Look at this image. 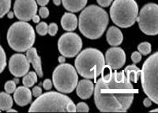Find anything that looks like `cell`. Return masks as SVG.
Here are the masks:
<instances>
[{
  "label": "cell",
  "instance_id": "ba28073f",
  "mask_svg": "<svg viewBox=\"0 0 158 113\" xmlns=\"http://www.w3.org/2000/svg\"><path fill=\"white\" fill-rule=\"evenodd\" d=\"M52 81L56 89L61 92L69 93L76 88L78 76L76 70L69 64H61L52 74Z\"/></svg>",
  "mask_w": 158,
  "mask_h": 113
},
{
  "label": "cell",
  "instance_id": "f35d334b",
  "mask_svg": "<svg viewBox=\"0 0 158 113\" xmlns=\"http://www.w3.org/2000/svg\"><path fill=\"white\" fill-rule=\"evenodd\" d=\"M7 14V17L10 18V19H12V18H13L14 16V15H15L14 13L12 11H9Z\"/></svg>",
  "mask_w": 158,
  "mask_h": 113
},
{
  "label": "cell",
  "instance_id": "5b68a950",
  "mask_svg": "<svg viewBox=\"0 0 158 113\" xmlns=\"http://www.w3.org/2000/svg\"><path fill=\"white\" fill-rule=\"evenodd\" d=\"M73 101L67 95L56 92L41 94L34 101L29 112H68V106Z\"/></svg>",
  "mask_w": 158,
  "mask_h": 113
},
{
  "label": "cell",
  "instance_id": "44dd1931",
  "mask_svg": "<svg viewBox=\"0 0 158 113\" xmlns=\"http://www.w3.org/2000/svg\"><path fill=\"white\" fill-rule=\"evenodd\" d=\"M13 102L11 96L7 93H0V110L7 111L11 108Z\"/></svg>",
  "mask_w": 158,
  "mask_h": 113
},
{
  "label": "cell",
  "instance_id": "d590c367",
  "mask_svg": "<svg viewBox=\"0 0 158 113\" xmlns=\"http://www.w3.org/2000/svg\"><path fill=\"white\" fill-rule=\"evenodd\" d=\"M50 0H36L37 4L41 6H45L49 3Z\"/></svg>",
  "mask_w": 158,
  "mask_h": 113
},
{
  "label": "cell",
  "instance_id": "8992f818",
  "mask_svg": "<svg viewBox=\"0 0 158 113\" xmlns=\"http://www.w3.org/2000/svg\"><path fill=\"white\" fill-rule=\"evenodd\" d=\"M138 6L135 0H115L110 14L113 22L122 28L130 27L135 24L138 15Z\"/></svg>",
  "mask_w": 158,
  "mask_h": 113
},
{
  "label": "cell",
  "instance_id": "b9f144b4",
  "mask_svg": "<svg viewBox=\"0 0 158 113\" xmlns=\"http://www.w3.org/2000/svg\"><path fill=\"white\" fill-rule=\"evenodd\" d=\"M150 112H158V109H154V110H152V111H150Z\"/></svg>",
  "mask_w": 158,
  "mask_h": 113
},
{
  "label": "cell",
  "instance_id": "7bdbcfd3",
  "mask_svg": "<svg viewBox=\"0 0 158 113\" xmlns=\"http://www.w3.org/2000/svg\"><path fill=\"white\" fill-rule=\"evenodd\" d=\"M1 112V110H0V112Z\"/></svg>",
  "mask_w": 158,
  "mask_h": 113
},
{
  "label": "cell",
  "instance_id": "d6a6232c",
  "mask_svg": "<svg viewBox=\"0 0 158 113\" xmlns=\"http://www.w3.org/2000/svg\"><path fill=\"white\" fill-rule=\"evenodd\" d=\"M42 89L39 86H35L32 90V93L35 97H38L41 94H42Z\"/></svg>",
  "mask_w": 158,
  "mask_h": 113
},
{
  "label": "cell",
  "instance_id": "7a4b0ae2",
  "mask_svg": "<svg viewBox=\"0 0 158 113\" xmlns=\"http://www.w3.org/2000/svg\"><path fill=\"white\" fill-rule=\"evenodd\" d=\"M108 23L107 13L95 5L86 7L79 16V29L85 37L90 39H97L101 37Z\"/></svg>",
  "mask_w": 158,
  "mask_h": 113
},
{
  "label": "cell",
  "instance_id": "8d00e7d4",
  "mask_svg": "<svg viewBox=\"0 0 158 113\" xmlns=\"http://www.w3.org/2000/svg\"><path fill=\"white\" fill-rule=\"evenodd\" d=\"M32 21H33L34 23H38L40 22V16H38V15H34L33 16V18H32Z\"/></svg>",
  "mask_w": 158,
  "mask_h": 113
},
{
  "label": "cell",
  "instance_id": "603a6c76",
  "mask_svg": "<svg viewBox=\"0 0 158 113\" xmlns=\"http://www.w3.org/2000/svg\"><path fill=\"white\" fill-rule=\"evenodd\" d=\"M11 0H0V18H2L9 11Z\"/></svg>",
  "mask_w": 158,
  "mask_h": 113
},
{
  "label": "cell",
  "instance_id": "4fadbf2b",
  "mask_svg": "<svg viewBox=\"0 0 158 113\" xmlns=\"http://www.w3.org/2000/svg\"><path fill=\"white\" fill-rule=\"evenodd\" d=\"M106 64L113 70H118L124 65L126 60L125 51L121 48H110L105 54Z\"/></svg>",
  "mask_w": 158,
  "mask_h": 113
},
{
  "label": "cell",
  "instance_id": "d6986e66",
  "mask_svg": "<svg viewBox=\"0 0 158 113\" xmlns=\"http://www.w3.org/2000/svg\"><path fill=\"white\" fill-rule=\"evenodd\" d=\"M87 0H62L64 8L71 12H78L87 4Z\"/></svg>",
  "mask_w": 158,
  "mask_h": 113
},
{
  "label": "cell",
  "instance_id": "277c9868",
  "mask_svg": "<svg viewBox=\"0 0 158 113\" xmlns=\"http://www.w3.org/2000/svg\"><path fill=\"white\" fill-rule=\"evenodd\" d=\"M35 39V32L33 27L23 21L13 23L7 34L9 46L17 52H25L32 48Z\"/></svg>",
  "mask_w": 158,
  "mask_h": 113
},
{
  "label": "cell",
  "instance_id": "6da1fadb",
  "mask_svg": "<svg viewBox=\"0 0 158 113\" xmlns=\"http://www.w3.org/2000/svg\"><path fill=\"white\" fill-rule=\"evenodd\" d=\"M102 76L96 83L94 100L102 112H126L132 104L135 90L124 71Z\"/></svg>",
  "mask_w": 158,
  "mask_h": 113
},
{
  "label": "cell",
  "instance_id": "836d02e7",
  "mask_svg": "<svg viewBox=\"0 0 158 113\" xmlns=\"http://www.w3.org/2000/svg\"><path fill=\"white\" fill-rule=\"evenodd\" d=\"M98 3L102 7H108L111 5L113 0H97Z\"/></svg>",
  "mask_w": 158,
  "mask_h": 113
},
{
  "label": "cell",
  "instance_id": "4dcf8cb0",
  "mask_svg": "<svg viewBox=\"0 0 158 113\" xmlns=\"http://www.w3.org/2000/svg\"><path fill=\"white\" fill-rule=\"evenodd\" d=\"M49 10L47 7L45 6H42L40 9L39 14L41 17L43 18H46L49 16Z\"/></svg>",
  "mask_w": 158,
  "mask_h": 113
},
{
  "label": "cell",
  "instance_id": "ac0fdd59",
  "mask_svg": "<svg viewBox=\"0 0 158 113\" xmlns=\"http://www.w3.org/2000/svg\"><path fill=\"white\" fill-rule=\"evenodd\" d=\"M61 25L65 31H74L77 27L78 19L74 14L71 13H65L61 18Z\"/></svg>",
  "mask_w": 158,
  "mask_h": 113
},
{
  "label": "cell",
  "instance_id": "e0dca14e",
  "mask_svg": "<svg viewBox=\"0 0 158 113\" xmlns=\"http://www.w3.org/2000/svg\"><path fill=\"white\" fill-rule=\"evenodd\" d=\"M106 39L110 45L118 46L123 42V35L118 28L112 26L109 28L107 32Z\"/></svg>",
  "mask_w": 158,
  "mask_h": 113
},
{
  "label": "cell",
  "instance_id": "52a82bcc",
  "mask_svg": "<svg viewBox=\"0 0 158 113\" xmlns=\"http://www.w3.org/2000/svg\"><path fill=\"white\" fill-rule=\"evenodd\" d=\"M158 56L156 52L147 59L140 75L143 92L156 104L158 103Z\"/></svg>",
  "mask_w": 158,
  "mask_h": 113
},
{
  "label": "cell",
  "instance_id": "ffe728a7",
  "mask_svg": "<svg viewBox=\"0 0 158 113\" xmlns=\"http://www.w3.org/2000/svg\"><path fill=\"white\" fill-rule=\"evenodd\" d=\"M124 71L126 74L127 78L131 81L136 83L138 81L141 70H140L139 68L137 67L135 64H133L127 66Z\"/></svg>",
  "mask_w": 158,
  "mask_h": 113
},
{
  "label": "cell",
  "instance_id": "e575fe53",
  "mask_svg": "<svg viewBox=\"0 0 158 113\" xmlns=\"http://www.w3.org/2000/svg\"><path fill=\"white\" fill-rule=\"evenodd\" d=\"M143 103L146 107H149L150 106H152V100L149 98H146L143 100Z\"/></svg>",
  "mask_w": 158,
  "mask_h": 113
},
{
  "label": "cell",
  "instance_id": "1f68e13d",
  "mask_svg": "<svg viewBox=\"0 0 158 113\" xmlns=\"http://www.w3.org/2000/svg\"><path fill=\"white\" fill-rule=\"evenodd\" d=\"M43 87L46 90H50L52 88V82L50 79H46L44 81L43 83Z\"/></svg>",
  "mask_w": 158,
  "mask_h": 113
},
{
  "label": "cell",
  "instance_id": "74e56055",
  "mask_svg": "<svg viewBox=\"0 0 158 113\" xmlns=\"http://www.w3.org/2000/svg\"><path fill=\"white\" fill-rule=\"evenodd\" d=\"M58 61H59L60 64H64L66 61V59H65V56H59L58 58Z\"/></svg>",
  "mask_w": 158,
  "mask_h": 113
},
{
  "label": "cell",
  "instance_id": "83f0119b",
  "mask_svg": "<svg viewBox=\"0 0 158 113\" xmlns=\"http://www.w3.org/2000/svg\"><path fill=\"white\" fill-rule=\"evenodd\" d=\"M89 107L88 105L84 102L78 103L76 106V112H89Z\"/></svg>",
  "mask_w": 158,
  "mask_h": 113
},
{
  "label": "cell",
  "instance_id": "3957f363",
  "mask_svg": "<svg viewBox=\"0 0 158 113\" xmlns=\"http://www.w3.org/2000/svg\"><path fill=\"white\" fill-rule=\"evenodd\" d=\"M105 64L102 53L94 48L82 50L75 60L76 70L82 77L95 80L102 74Z\"/></svg>",
  "mask_w": 158,
  "mask_h": 113
},
{
  "label": "cell",
  "instance_id": "f1b7e54d",
  "mask_svg": "<svg viewBox=\"0 0 158 113\" xmlns=\"http://www.w3.org/2000/svg\"><path fill=\"white\" fill-rule=\"evenodd\" d=\"M58 27L57 25L55 23H52L48 26V33H49L51 36H54L56 34Z\"/></svg>",
  "mask_w": 158,
  "mask_h": 113
},
{
  "label": "cell",
  "instance_id": "60d3db41",
  "mask_svg": "<svg viewBox=\"0 0 158 113\" xmlns=\"http://www.w3.org/2000/svg\"><path fill=\"white\" fill-rule=\"evenodd\" d=\"M7 112H9V113H12V112H13V113H16V112H17V111H16V110L10 108L7 110Z\"/></svg>",
  "mask_w": 158,
  "mask_h": 113
},
{
  "label": "cell",
  "instance_id": "8fae6325",
  "mask_svg": "<svg viewBox=\"0 0 158 113\" xmlns=\"http://www.w3.org/2000/svg\"><path fill=\"white\" fill-rule=\"evenodd\" d=\"M37 11V3L35 0H16L14 5V14L23 21H30Z\"/></svg>",
  "mask_w": 158,
  "mask_h": 113
},
{
  "label": "cell",
  "instance_id": "5bb4252c",
  "mask_svg": "<svg viewBox=\"0 0 158 113\" xmlns=\"http://www.w3.org/2000/svg\"><path fill=\"white\" fill-rule=\"evenodd\" d=\"M32 92L30 89L25 86H20L16 88L14 94V99L18 105L24 106L32 101Z\"/></svg>",
  "mask_w": 158,
  "mask_h": 113
},
{
  "label": "cell",
  "instance_id": "4316f807",
  "mask_svg": "<svg viewBox=\"0 0 158 113\" xmlns=\"http://www.w3.org/2000/svg\"><path fill=\"white\" fill-rule=\"evenodd\" d=\"M5 89L6 92L8 94H11L14 92L16 89V82L12 80L6 82L5 84Z\"/></svg>",
  "mask_w": 158,
  "mask_h": 113
},
{
  "label": "cell",
  "instance_id": "f546056e",
  "mask_svg": "<svg viewBox=\"0 0 158 113\" xmlns=\"http://www.w3.org/2000/svg\"><path fill=\"white\" fill-rule=\"evenodd\" d=\"M131 59L133 64H137L141 60V54L137 51H135L131 54Z\"/></svg>",
  "mask_w": 158,
  "mask_h": 113
},
{
  "label": "cell",
  "instance_id": "9a60e30c",
  "mask_svg": "<svg viewBox=\"0 0 158 113\" xmlns=\"http://www.w3.org/2000/svg\"><path fill=\"white\" fill-rule=\"evenodd\" d=\"M76 87L77 95L81 99L90 98L94 92V84L88 79H82L78 83Z\"/></svg>",
  "mask_w": 158,
  "mask_h": 113
},
{
  "label": "cell",
  "instance_id": "7402d4cb",
  "mask_svg": "<svg viewBox=\"0 0 158 113\" xmlns=\"http://www.w3.org/2000/svg\"><path fill=\"white\" fill-rule=\"evenodd\" d=\"M37 77L36 73L34 72H30L24 76L23 83L24 86L26 87H32L35 83L37 82Z\"/></svg>",
  "mask_w": 158,
  "mask_h": 113
},
{
  "label": "cell",
  "instance_id": "ab89813d",
  "mask_svg": "<svg viewBox=\"0 0 158 113\" xmlns=\"http://www.w3.org/2000/svg\"><path fill=\"white\" fill-rule=\"evenodd\" d=\"M53 3L56 6H60L61 4V0H53Z\"/></svg>",
  "mask_w": 158,
  "mask_h": 113
},
{
  "label": "cell",
  "instance_id": "30bf717a",
  "mask_svg": "<svg viewBox=\"0 0 158 113\" xmlns=\"http://www.w3.org/2000/svg\"><path fill=\"white\" fill-rule=\"evenodd\" d=\"M82 46V40L74 33L63 34L58 42V48L61 54L67 58H73L80 51Z\"/></svg>",
  "mask_w": 158,
  "mask_h": 113
},
{
  "label": "cell",
  "instance_id": "484cf974",
  "mask_svg": "<svg viewBox=\"0 0 158 113\" xmlns=\"http://www.w3.org/2000/svg\"><path fill=\"white\" fill-rule=\"evenodd\" d=\"M48 29V25L45 22L40 23L36 27V32L41 36H44L47 34Z\"/></svg>",
  "mask_w": 158,
  "mask_h": 113
},
{
  "label": "cell",
  "instance_id": "d4e9b609",
  "mask_svg": "<svg viewBox=\"0 0 158 113\" xmlns=\"http://www.w3.org/2000/svg\"><path fill=\"white\" fill-rule=\"evenodd\" d=\"M6 66V57L3 48L0 45V74L5 70Z\"/></svg>",
  "mask_w": 158,
  "mask_h": 113
},
{
  "label": "cell",
  "instance_id": "2e32d148",
  "mask_svg": "<svg viewBox=\"0 0 158 113\" xmlns=\"http://www.w3.org/2000/svg\"><path fill=\"white\" fill-rule=\"evenodd\" d=\"M26 57L30 64H32L36 74L42 77L43 76L41 58L37 54L36 49L31 48L26 51Z\"/></svg>",
  "mask_w": 158,
  "mask_h": 113
},
{
  "label": "cell",
  "instance_id": "9c48e42d",
  "mask_svg": "<svg viewBox=\"0 0 158 113\" xmlns=\"http://www.w3.org/2000/svg\"><path fill=\"white\" fill-rule=\"evenodd\" d=\"M158 5L149 3L143 6L136 21L140 29L145 34L156 35L158 33Z\"/></svg>",
  "mask_w": 158,
  "mask_h": 113
},
{
  "label": "cell",
  "instance_id": "7c38bea8",
  "mask_svg": "<svg viewBox=\"0 0 158 113\" xmlns=\"http://www.w3.org/2000/svg\"><path fill=\"white\" fill-rule=\"evenodd\" d=\"M30 63L26 56L15 54L12 56L9 62L10 72L17 77L25 76L29 70Z\"/></svg>",
  "mask_w": 158,
  "mask_h": 113
},
{
  "label": "cell",
  "instance_id": "cb8c5ba5",
  "mask_svg": "<svg viewBox=\"0 0 158 113\" xmlns=\"http://www.w3.org/2000/svg\"><path fill=\"white\" fill-rule=\"evenodd\" d=\"M137 49L141 54L147 56L152 51V45L148 42H143L138 45Z\"/></svg>",
  "mask_w": 158,
  "mask_h": 113
}]
</instances>
